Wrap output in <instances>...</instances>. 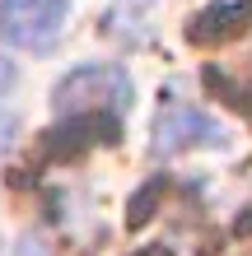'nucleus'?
<instances>
[{"instance_id": "f257e3e1", "label": "nucleus", "mask_w": 252, "mask_h": 256, "mask_svg": "<svg viewBox=\"0 0 252 256\" xmlns=\"http://www.w3.org/2000/svg\"><path fill=\"white\" fill-rule=\"evenodd\" d=\"M52 108L66 116H117L131 108V80L122 66L103 61V66H80L70 70L52 94Z\"/></svg>"}, {"instance_id": "20e7f679", "label": "nucleus", "mask_w": 252, "mask_h": 256, "mask_svg": "<svg viewBox=\"0 0 252 256\" xmlns=\"http://www.w3.org/2000/svg\"><path fill=\"white\" fill-rule=\"evenodd\" d=\"M247 28H252V0H224V5H210L196 14L187 24V38L201 42V47H215V42H229Z\"/></svg>"}, {"instance_id": "39448f33", "label": "nucleus", "mask_w": 252, "mask_h": 256, "mask_svg": "<svg viewBox=\"0 0 252 256\" xmlns=\"http://www.w3.org/2000/svg\"><path fill=\"white\" fill-rule=\"evenodd\" d=\"M14 88V61H5V56H0V98H5Z\"/></svg>"}, {"instance_id": "7ed1b4c3", "label": "nucleus", "mask_w": 252, "mask_h": 256, "mask_svg": "<svg viewBox=\"0 0 252 256\" xmlns=\"http://www.w3.org/2000/svg\"><path fill=\"white\" fill-rule=\"evenodd\" d=\"M219 149L224 144V126L215 116H205L201 108H168L159 112V126H154V154H177V149Z\"/></svg>"}, {"instance_id": "f03ea898", "label": "nucleus", "mask_w": 252, "mask_h": 256, "mask_svg": "<svg viewBox=\"0 0 252 256\" xmlns=\"http://www.w3.org/2000/svg\"><path fill=\"white\" fill-rule=\"evenodd\" d=\"M66 0H0V42L24 52H47L66 28Z\"/></svg>"}]
</instances>
